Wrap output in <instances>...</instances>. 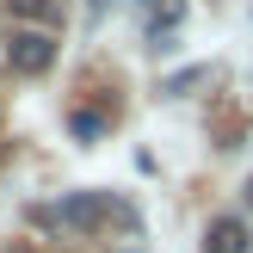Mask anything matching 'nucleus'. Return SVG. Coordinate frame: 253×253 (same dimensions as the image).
Wrapping results in <instances>:
<instances>
[{
    "mask_svg": "<svg viewBox=\"0 0 253 253\" xmlns=\"http://www.w3.org/2000/svg\"><path fill=\"white\" fill-rule=\"evenodd\" d=\"M204 253H253V235L241 216H216L204 229Z\"/></svg>",
    "mask_w": 253,
    "mask_h": 253,
    "instance_id": "nucleus-3",
    "label": "nucleus"
},
{
    "mask_svg": "<svg viewBox=\"0 0 253 253\" xmlns=\"http://www.w3.org/2000/svg\"><path fill=\"white\" fill-rule=\"evenodd\" d=\"M49 62H56V31H12V43H6V68L12 74H43Z\"/></svg>",
    "mask_w": 253,
    "mask_h": 253,
    "instance_id": "nucleus-2",
    "label": "nucleus"
},
{
    "mask_svg": "<svg viewBox=\"0 0 253 253\" xmlns=\"http://www.w3.org/2000/svg\"><path fill=\"white\" fill-rule=\"evenodd\" d=\"M68 130L81 136V142H93V136L105 130V111H74V118H68Z\"/></svg>",
    "mask_w": 253,
    "mask_h": 253,
    "instance_id": "nucleus-5",
    "label": "nucleus"
},
{
    "mask_svg": "<svg viewBox=\"0 0 253 253\" xmlns=\"http://www.w3.org/2000/svg\"><path fill=\"white\" fill-rule=\"evenodd\" d=\"M0 253H37V241H6Z\"/></svg>",
    "mask_w": 253,
    "mask_h": 253,
    "instance_id": "nucleus-6",
    "label": "nucleus"
},
{
    "mask_svg": "<svg viewBox=\"0 0 253 253\" xmlns=\"http://www.w3.org/2000/svg\"><path fill=\"white\" fill-rule=\"evenodd\" d=\"M62 210V229H86L93 235L99 222H130V204H118V198H99V192H81V198H68V204H56Z\"/></svg>",
    "mask_w": 253,
    "mask_h": 253,
    "instance_id": "nucleus-1",
    "label": "nucleus"
},
{
    "mask_svg": "<svg viewBox=\"0 0 253 253\" xmlns=\"http://www.w3.org/2000/svg\"><path fill=\"white\" fill-rule=\"evenodd\" d=\"M6 12L25 25V31H31V25L37 31H56V0H6Z\"/></svg>",
    "mask_w": 253,
    "mask_h": 253,
    "instance_id": "nucleus-4",
    "label": "nucleus"
},
{
    "mask_svg": "<svg viewBox=\"0 0 253 253\" xmlns=\"http://www.w3.org/2000/svg\"><path fill=\"white\" fill-rule=\"evenodd\" d=\"M247 204H253V185H247Z\"/></svg>",
    "mask_w": 253,
    "mask_h": 253,
    "instance_id": "nucleus-7",
    "label": "nucleus"
}]
</instances>
